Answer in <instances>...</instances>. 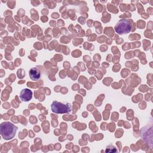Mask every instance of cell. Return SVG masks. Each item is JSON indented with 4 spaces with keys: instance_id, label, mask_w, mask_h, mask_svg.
Returning <instances> with one entry per match:
<instances>
[{
    "instance_id": "obj_1",
    "label": "cell",
    "mask_w": 153,
    "mask_h": 153,
    "mask_svg": "<svg viewBox=\"0 0 153 153\" xmlns=\"http://www.w3.org/2000/svg\"><path fill=\"white\" fill-rule=\"evenodd\" d=\"M17 127L10 122L2 123L0 126V133L2 137L5 140L13 138L17 131Z\"/></svg>"
},
{
    "instance_id": "obj_2",
    "label": "cell",
    "mask_w": 153,
    "mask_h": 153,
    "mask_svg": "<svg viewBox=\"0 0 153 153\" xmlns=\"http://www.w3.org/2000/svg\"><path fill=\"white\" fill-rule=\"evenodd\" d=\"M51 110L57 114L69 113L72 110V106L70 103H63L57 101H54L51 104Z\"/></svg>"
},
{
    "instance_id": "obj_3",
    "label": "cell",
    "mask_w": 153,
    "mask_h": 153,
    "mask_svg": "<svg viewBox=\"0 0 153 153\" xmlns=\"http://www.w3.org/2000/svg\"><path fill=\"white\" fill-rule=\"evenodd\" d=\"M131 29V25L128 20L123 19L120 20L115 26V30L118 34L122 35L128 33L130 32Z\"/></svg>"
},
{
    "instance_id": "obj_4",
    "label": "cell",
    "mask_w": 153,
    "mask_h": 153,
    "mask_svg": "<svg viewBox=\"0 0 153 153\" xmlns=\"http://www.w3.org/2000/svg\"><path fill=\"white\" fill-rule=\"evenodd\" d=\"M20 97L22 100L27 102L30 100L32 97V92L31 90L27 88H25L22 90L20 94Z\"/></svg>"
},
{
    "instance_id": "obj_5",
    "label": "cell",
    "mask_w": 153,
    "mask_h": 153,
    "mask_svg": "<svg viewBox=\"0 0 153 153\" xmlns=\"http://www.w3.org/2000/svg\"><path fill=\"white\" fill-rule=\"evenodd\" d=\"M30 78L33 81H37L41 77V72L36 68H32L29 72Z\"/></svg>"
},
{
    "instance_id": "obj_6",
    "label": "cell",
    "mask_w": 153,
    "mask_h": 153,
    "mask_svg": "<svg viewBox=\"0 0 153 153\" xmlns=\"http://www.w3.org/2000/svg\"><path fill=\"white\" fill-rule=\"evenodd\" d=\"M17 75H18V77H19V78H22L24 77V76H25V74H22V73H21V69H20V70H18V71H17Z\"/></svg>"
},
{
    "instance_id": "obj_7",
    "label": "cell",
    "mask_w": 153,
    "mask_h": 153,
    "mask_svg": "<svg viewBox=\"0 0 153 153\" xmlns=\"http://www.w3.org/2000/svg\"><path fill=\"white\" fill-rule=\"evenodd\" d=\"M8 113L10 114L9 115H12V113H14V111H13V109H11L10 111H9L8 112Z\"/></svg>"
}]
</instances>
